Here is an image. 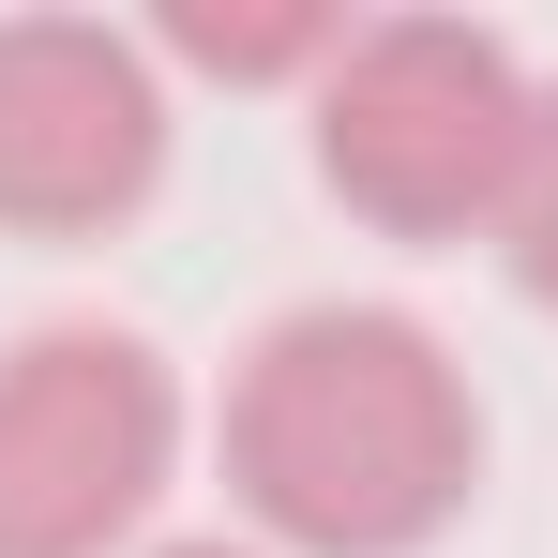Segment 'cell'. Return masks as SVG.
<instances>
[{
  "instance_id": "obj_1",
  "label": "cell",
  "mask_w": 558,
  "mask_h": 558,
  "mask_svg": "<svg viewBox=\"0 0 558 558\" xmlns=\"http://www.w3.org/2000/svg\"><path fill=\"white\" fill-rule=\"evenodd\" d=\"M227 483L302 558H408L483 483L468 363L392 302H302L227 377Z\"/></svg>"
},
{
  "instance_id": "obj_2",
  "label": "cell",
  "mask_w": 558,
  "mask_h": 558,
  "mask_svg": "<svg viewBox=\"0 0 558 558\" xmlns=\"http://www.w3.org/2000/svg\"><path fill=\"white\" fill-rule=\"evenodd\" d=\"M513 151H529V76L468 15H377L317 76V182L363 227H392V242L498 227Z\"/></svg>"
},
{
  "instance_id": "obj_3",
  "label": "cell",
  "mask_w": 558,
  "mask_h": 558,
  "mask_svg": "<svg viewBox=\"0 0 558 558\" xmlns=\"http://www.w3.org/2000/svg\"><path fill=\"white\" fill-rule=\"evenodd\" d=\"M182 468V377L167 348L46 317L0 348V558H106L151 529Z\"/></svg>"
},
{
  "instance_id": "obj_4",
  "label": "cell",
  "mask_w": 558,
  "mask_h": 558,
  "mask_svg": "<svg viewBox=\"0 0 558 558\" xmlns=\"http://www.w3.org/2000/svg\"><path fill=\"white\" fill-rule=\"evenodd\" d=\"M167 182V61L106 15H0V227L92 242Z\"/></svg>"
},
{
  "instance_id": "obj_5",
  "label": "cell",
  "mask_w": 558,
  "mask_h": 558,
  "mask_svg": "<svg viewBox=\"0 0 558 558\" xmlns=\"http://www.w3.org/2000/svg\"><path fill=\"white\" fill-rule=\"evenodd\" d=\"M348 15H167V61L196 76H332Z\"/></svg>"
},
{
  "instance_id": "obj_6",
  "label": "cell",
  "mask_w": 558,
  "mask_h": 558,
  "mask_svg": "<svg viewBox=\"0 0 558 558\" xmlns=\"http://www.w3.org/2000/svg\"><path fill=\"white\" fill-rule=\"evenodd\" d=\"M498 257L529 302H558V76L529 92V151H513V196H498Z\"/></svg>"
},
{
  "instance_id": "obj_7",
  "label": "cell",
  "mask_w": 558,
  "mask_h": 558,
  "mask_svg": "<svg viewBox=\"0 0 558 558\" xmlns=\"http://www.w3.org/2000/svg\"><path fill=\"white\" fill-rule=\"evenodd\" d=\"M151 558H272V544H151Z\"/></svg>"
}]
</instances>
